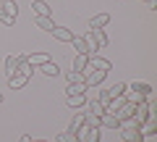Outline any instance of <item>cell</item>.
I'll list each match as a JSON object with an SVG mask.
<instances>
[{
  "label": "cell",
  "mask_w": 157,
  "mask_h": 142,
  "mask_svg": "<svg viewBox=\"0 0 157 142\" xmlns=\"http://www.w3.org/2000/svg\"><path fill=\"white\" fill-rule=\"evenodd\" d=\"M126 90H128V92H123L126 100H131V103H144L147 95L152 92V84H147V82H131V84H126Z\"/></svg>",
  "instance_id": "obj_1"
},
{
  "label": "cell",
  "mask_w": 157,
  "mask_h": 142,
  "mask_svg": "<svg viewBox=\"0 0 157 142\" xmlns=\"http://www.w3.org/2000/svg\"><path fill=\"white\" fill-rule=\"evenodd\" d=\"M121 137H123V142H141V140H147L144 137V132H141V124H136V121H121Z\"/></svg>",
  "instance_id": "obj_2"
},
{
  "label": "cell",
  "mask_w": 157,
  "mask_h": 142,
  "mask_svg": "<svg viewBox=\"0 0 157 142\" xmlns=\"http://www.w3.org/2000/svg\"><path fill=\"white\" fill-rule=\"evenodd\" d=\"M86 37V42H89V50L94 53V50H100V47H107V34H105V29H89V34H84Z\"/></svg>",
  "instance_id": "obj_3"
},
{
  "label": "cell",
  "mask_w": 157,
  "mask_h": 142,
  "mask_svg": "<svg viewBox=\"0 0 157 142\" xmlns=\"http://www.w3.org/2000/svg\"><path fill=\"white\" fill-rule=\"evenodd\" d=\"M105 76H107V71H100V68H89L86 66V71H84L86 87H100L102 82H105Z\"/></svg>",
  "instance_id": "obj_4"
},
{
  "label": "cell",
  "mask_w": 157,
  "mask_h": 142,
  "mask_svg": "<svg viewBox=\"0 0 157 142\" xmlns=\"http://www.w3.org/2000/svg\"><path fill=\"white\" fill-rule=\"evenodd\" d=\"M76 140L78 142H100V129H94V126H81V129L76 132Z\"/></svg>",
  "instance_id": "obj_5"
},
{
  "label": "cell",
  "mask_w": 157,
  "mask_h": 142,
  "mask_svg": "<svg viewBox=\"0 0 157 142\" xmlns=\"http://www.w3.org/2000/svg\"><path fill=\"white\" fill-rule=\"evenodd\" d=\"M24 55H26V63H29L32 68H39L42 63L50 61V55H47V53H42V50H37V53H24Z\"/></svg>",
  "instance_id": "obj_6"
},
{
  "label": "cell",
  "mask_w": 157,
  "mask_h": 142,
  "mask_svg": "<svg viewBox=\"0 0 157 142\" xmlns=\"http://www.w3.org/2000/svg\"><path fill=\"white\" fill-rule=\"evenodd\" d=\"M86 66H89V55H81V53H76V55L71 58V71H78V74H84Z\"/></svg>",
  "instance_id": "obj_7"
},
{
  "label": "cell",
  "mask_w": 157,
  "mask_h": 142,
  "mask_svg": "<svg viewBox=\"0 0 157 142\" xmlns=\"http://www.w3.org/2000/svg\"><path fill=\"white\" fill-rule=\"evenodd\" d=\"M89 68H100V71H110V68H113V63L107 61V58H100L97 53H92V55H89Z\"/></svg>",
  "instance_id": "obj_8"
},
{
  "label": "cell",
  "mask_w": 157,
  "mask_h": 142,
  "mask_svg": "<svg viewBox=\"0 0 157 142\" xmlns=\"http://www.w3.org/2000/svg\"><path fill=\"white\" fill-rule=\"evenodd\" d=\"M73 47H76V53H81V55H92V50H89V42H86V37L84 34H73Z\"/></svg>",
  "instance_id": "obj_9"
},
{
  "label": "cell",
  "mask_w": 157,
  "mask_h": 142,
  "mask_svg": "<svg viewBox=\"0 0 157 142\" xmlns=\"http://www.w3.org/2000/svg\"><path fill=\"white\" fill-rule=\"evenodd\" d=\"M66 105L73 108V111L84 108V105H86V95H84V92H78V95H66Z\"/></svg>",
  "instance_id": "obj_10"
},
{
  "label": "cell",
  "mask_w": 157,
  "mask_h": 142,
  "mask_svg": "<svg viewBox=\"0 0 157 142\" xmlns=\"http://www.w3.org/2000/svg\"><path fill=\"white\" fill-rule=\"evenodd\" d=\"M50 34L55 37L58 42H71L73 40V32H71V29H68V26H58V24H55V29H52Z\"/></svg>",
  "instance_id": "obj_11"
},
{
  "label": "cell",
  "mask_w": 157,
  "mask_h": 142,
  "mask_svg": "<svg viewBox=\"0 0 157 142\" xmlns=\"http://www.w3.org/2000/svg\"><path fill=\"white\" fill-rule=\"evenodd\" d=\"M100 129H113L115 132V129H121V121H118L113 113H102L100 116Z\"/></svg>",
  "instance_id": "obj_12"
},
{
  "label": "cell",
  "mask_w": 157,
  "mask_h": 142,
  "mask_svg": "<svg viewBox=\"0 0 157 142\" xmlns=\"http://www.w3.org/2000/svg\"><path fill=\"white\" fill-rule=\"evenodd\" d=\"M110 24V13H97L89 18V29H105Z\"/></svg>",
  "instance_id": "obj_13"
},
{
  "label": "cell",
  "mask_w": 157,
  "mask_h": 142,
  "mask_svg": "<svg viewBox=\"0 0 157 142\" xmlns=\"http://www.w3.org/2000/svg\"><path fill=\"white\" fill-rule=\"evenodd\" d=\"M32 11H34V16H52V8L45 0H32Z\"/></svg>",
  "instance_id": "obj_14"
},
{
  "label": "cell",
  "mask_w": 157,
  "mask_h": 142,
  "mask_svg": "<svg viewBox=\"0 0 157 142\" xmlns=\"http://www.w3.org/2000/svg\"><path fill=\"white\" fill-rule=\"evenodd\" d=\"M26 84H29V76H24V74H13V76H8V87H11V90H24Z\"/></svg>",
  "instance_id": "obj_15"
},
{
  "label": "cell",
  "mask_w": 157,
  "mask_h": 142,
  "mask_svg": "<svg viewBox=\"0 0 157 142\" xmlns=\"http://www.w3.org/2000/svg\"><path fill=\"white\" fill-rule=\"evenodd\" d=\"M34 24H37L42 32H52V29H55V21H52V16H34Z\"/></svg>",
  "instance_id": "obj_16"
},
{
  "label": "cell",
  "mask_w": 157,
  "mask_h": 142,
  "mask_svg": "<svg viewBox=\"0 0 157 142\" xmlns=\"http://www.w3.org/2000/svg\"><path fill=\"white\" fill-rule=\"evenodd\" d=\"M84 108H86V113H89V116H102V113H105V105L97 103V100H86Z\"/></svg>",
  "instance_id": "obj_17"
},
{
  "label": "cell",
  "mask_w": 157,
  "mask_h": 142,
  "mask_svg": "<svg viewBox=\"0 0 157 142\" xmlns=\"http://www.w3.org/2000/svg\"><path fill=\"white\" fill-rule=\"evenodd\" d=\"M81 126H84V113H73V119H71V124H68L66 132H68V134H76Z\"/></svg>",
  "instance_id": "obj_18"
},
{
  "label": "cell",
  "mask_w": 157,
  "mask_h": 142,
  "mask_svg": "<svg viewBox=\"0 0 157 142\" xmlns=\"http://www.w3.org/2000/svg\"><path fill=\"white\" fill-rule=\"evenodd\" d=\"M16 71H18V55H8L6 58V79L13 76Z\"/></svg>",
  "instance_id": "obj_19"
},
{
  "label": "cell",
  "mask_w": 157,
  "mask_h": 142,
  "mask_svg": "<svg viewBox=\"0 0 157 142\" xmlns=\"http://www.w3.org/2000/svg\"><path fill=\"white\" fill-rule=\"evenodd\" d=\"M0 8L8 13L11 18H16L18 16V6H16V0H0Z\"/></svg>",
  "instance_id": "obj_20"
},
{
  "label": "cell",
  "mask_w": 157,
  "mask_h": 142,
  "mask_svg": "<svg viewBox=\"0 0 157 142\" xmlns=\"http://www.w3.org/2000/svg\"><path fill=\"white\" fill-rule=\"evenodd\" d=\"M16 74H24V76H29V79H32V74H34V68L26 63V55H24V53L18 55V71Z\"/></svg>",
  "instance_id": "obj_21"
},
{
  "label": "cell",
  "mask_w": 157,
  "mask_h": 142,
  "mask_svg": "<svg viewBox=\"0 0 157 142\" xmlns=\"http://www.w3.org/2000/svg\"><path fill=\"white\" fill-rule=\"evenodd\" d=\"M39 71H42L45 76H58V74H60V68H58V63H52V61L42 63V66H39Z\"/></svg>",
  "instance_id": "obj_22"
},
{
  "label": "cell",
  "mask_w": 157,
  "mask_h": 142,
  "mask_svg": "<svg viewBox=\"0 0 157 142\" xmlns=\"http://www.w3.org/2000/svg\"><path fill=\"white\" fill-rule=\"evenodd\" d=\"M66 82L68 84H81V82H84V74H78V71H66Z\"/></svg>",
  "instance_id": "obj_23"
},
{
  "label": "cell",
  "mask_w": 157,
  "mask_h": 142,
  "mask_svg": "<svg viewBox=\"0 0 157 142\" xmlns=\"http://www.w3.org/2000/svg\"><path fill=\"white\" fill-rule=\"evenodd\" d=\"M107 92H110V100H113V97H118V95H123V92H126V82H118V84H113Z\"/></svg>",
  "instance_id": "obj_24"
},
{
  "label": "cell",
  "mask_w": 157,
  "mask_h": 142,
  "mask_svg": "<svg viewBox=\"0 0 157 142\" xmlns=\"http://www.w3.org/2000/svg\"><path fill=\"white\" fill-rule=\"evenodd\" d=\"M68 95H78V92H86V84H84V82H81V84H68Z\"/></svg>",
  "instance_id": "obj_25"
},
{
  "label": "cell",
  "mask_w": 157,
  "mask_h": 142,
  "mask_svg": "<svg viewBox=\"0 0 157 142\" xmlns=\"http://www.w3.org/2000/svg\"><path fill=\"white\" fill-rule=\"evenodd\" d=\"M0 24H3V26H13V24H16V18H11L3 8H0Z\"/></svg>",
  "instance_id": "obj_26"
},
{
  "label": "cell",
  "mask_w": 157,
  "mask_h": 142,
  "mask_svg": "<svg viewBox=\"0 0 157 142\" xmlns=\"http://www.w3.org/2000/svg\"><path fill=\"white\" fill-rule=\"evenodd\" d=\"M58 142H78L76 134H68V132H63V134H58Z\"/></svg>",
  "instance_id": "obj_27"
},
{
  "label": "cell",
  "mask_w": 157,
  "mask_h": 142,
  "mask_svg": "<svg viewBox=\"0 0 157 142\" xmlns=\"http://www.w3.org/2000/svg\"><path fill=\"white\" fill-rule=\"evenodd\" d=\"M18 142H32V137H29V134H21V140H18Z\"/></svg>",
  "instance_id": "obj_28"
},
{
  "label": "cell",
  "mask_w": 157,
  "mask_h": 142,
  "mask_svg": "<svg viewBox=\"0 0 157 142\" xmlns=\"http://www.w3.org/2000/svg\"><path fill=\"white\" fill-rule=\"evenodd\" d=\"M32 142H47V140H32Z\"/></svg>",
  "instance_id": "obj_29"
},
{
  "label": "cell",
  "mask_w": 157,
  "mask_h": 142,
  "mask_svg": "<svg viewBox=\"0 0 157 142\" xmlns=\"http://www.w3.org/2000/svg\"><path fill=\"white\" fill-rule=\"evenodd\" d=\"M0 103H3V95H0Z\"/></svg>",
  "instance_id": "obj_30"
},
{
  "label": "cell",
  "mask_w": 157,
  "mask_h": 142,
  "mask_svg": "<svg viewBox=\"0 0 157 142\" xmlns=\"http://www.w3.org/2000/svg\"><path fill=\"white\" fill-rule=\"evenodd\" d=\"M141 142H144V140H141Z\"/></svg>",
  "instance_id": "obj_31"
}]
</instances>
